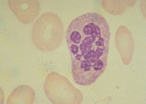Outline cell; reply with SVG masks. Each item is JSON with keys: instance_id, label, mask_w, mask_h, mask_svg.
<instances>
[{"instance_id": "cell-4", "label": "cell", "mask_w": 146, "mask_h": 104, "mask_svg": "<svg viewBox=\"0 0 146 104\" xmlns=\"http://www.w3.org/2000/svg\"><path fill=\"white\" fill-rule=\"evenodd\" d=\"M8 5L18 19L29 24L38 15L40 4L38 1H9Z\"/></svg>"}, {"instance_id": "cell-1", "label": "cell", "mask_w": 146, "mask_h": 104, "mask_svg": "<svg viewBox=\"0 0 146 104\" xmlns=\"http://www.w3.org/2000/svg\"><path fill=\"white\" fill-rule=\"evenodd\" d=\"M110 29L100 14L87 13L73 19L66 31V42L74 81L81 86L94 84L107 66Z\"/></svg>"}, {"instance_id": "cell-7", "label": "cell", "mask_w": 146, "mask_h": 104, "mask_svg": "<svg viewBox=\"0 0 146 104\" xmlns=\"http://www.w3.org/2000/svg\"><path fill=\"white\" fill-rule=\"evenodd\" d=\"M136 1H102V6L106 11L112 15H119L123 13L125 9L133 6Z\"/></svg>"}, {"instance_id": "cell-2", "label": "cell", "mask_w": 146, "mask_h": 104, "mask_svg": "<svg viewBox=\"0 0 146 104\" xmlns=\"http://www.w3.org/2000/svg\"><path fill=\"white\" fill-rule=\"evenodd\" d=\"M63 31L60 19L53 13H46L42 15L34 24L32 30V40L40 51H53L61 44Z\"/></svg>"}, {"instance_id": "cell-3", "label": "cell", "mask_w": 146, "mask_h": 104, "mask_svg": "<svg viewBox=\"0 0 146 104\" xmlns=\"http://www.w3.org/2000/svg\"><path fill=\"white\" fill-rule=\"evenodd\" d=\"M44 90L48 100L53 103H80L83 99L82 92L68 78L56 72L47 76Z\"/></svg>"}, {"instance_id": "cell-6", "label": "cell", "mask_w": 146, "mask_h": 104, "mask_svg": "<svg viewBox=\"0 0 146 104\" xmlns=\"http://www.w3.org/2000/svg\"><path fill=\"white\" fill-rule=\"evenodd\" d=\"M35 92L28 85H21L15 88L9 96L7 103H33L35 101Z\"/></svg>"}, {"instance_id": "cell-5", "label": "cell", "mask_w": 146, "mask_h": 104, "mask_svg": "<svg viewBox=\"0 0 146 104\" xmlns=\"http://www.w3.org/2000/svg\"><path fill=\"white\" fill-rule=\"evenodd\" d=\"M116 49L123 63L129 64L132 59L134 51V43L129 30L125 26H119L115 34Z\"/></svg>"}]
</instances>
